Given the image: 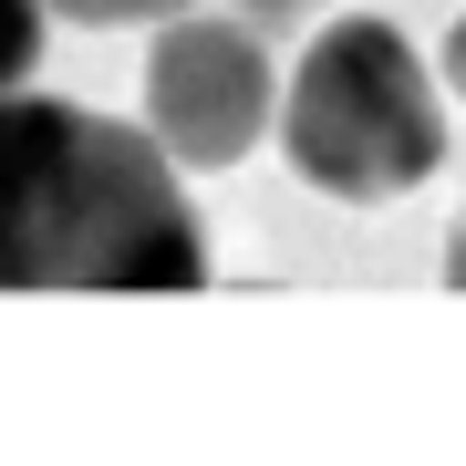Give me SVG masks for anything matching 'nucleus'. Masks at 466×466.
<instances>
[{"instance_id": "obj_3", "label": "nucleus", "mask_w": 466, "mask_h": 466, "mask_svg": "<svg viewBox=\"0 0 466 466\" xmlns=\"http://www.w3.org/2000/svg\"><path fill=\"white\" fill-rule=\"evenodd\" d=\"M280 115V84H269V32L238 11H177L156 32V63H146V125L167 135L177 167H238V156L269 135Z\"/></svg>"}, {"instance_id": "obj_1", "label": "nucleus", "mask_w": 466, "mask_h": 466, "mask_svg": "<svg viewBox=\"0 0 466 466\" xmlns=\"http://www.w3.org/2000/svg\"><path fill=\"white\" fill-rule=\"evenodd\" d=\"M208 228L156 125L0 94V290H198Z\"/></svg>"}, {"instance_id": "obj_7", "label": "nucleus", "mask_w": 466, "mask_h": 466, "mask_svg": "<svg viewBox=\"0 0 466 466\" xmlns=\"http://www.w3.org/2000/svg\"><path fill=\"white\" fill-rule=\"evenodd\" d=\"M446 84H456V104H466V21L446 32Z\"/></svg>"}, {"instance_id": "obj_8", "label": "nucleus", "mask_w": 466, "mask_h": 466, "mask_svg": "<svg viewBox=\"0 0 466 466\" xmlns=\"http://www.w3.org/2000/svg\"><path fill=\"white\" fill-rule=\"evenodd\" d=\"M446 280L466 290V218H456V238H446Z\"/></svg>"}, {"instance_id": "obj_4", "label": "nucleus", "mask_w": 466, "mask_h": 466, "mask_svg": "<svg viewBox=\"0 0 466 466\" xmlns=\"http://www.w3.org/2000/svg\"><path fill=\"white\" fill-rule=\"evenodd\" d=\"M42 21L52 0H0V94H21V73L42 63Z\"/></svg>"}, {"instance_id": "obj_6", "label": "nucleus", "mask_w": 466, "mask_h": 466, "mask_svg": "<svg viewBox=\"0 0 466 466\" xmlns=\"http://www.w3.org/2000/svg\"><path fill=\"white\" fill-rule=\"evenodd\" d=\"M238 21H259V32H300V21H321V0H228Z\"/></svg>"}, {"instance_id": "obj_2", "label": "nucleus", "mask_w": 466, "mask_h": 466, "mask_svg": "<svg viewBox=\"0 0 466 466\" xmlns=\"http://www.w3.org/2000/svg\"><path fill=\"white\" fill-rule=\"evenodd\" d=\"M280 146L300 187L373 208L446 167V104L394 21H332L280 94Z\"/></svg>"}, {"instance_id": "obj_5", "label": "nucleus", "mask_w": 466, "mask_h": 466, "mask_svg": "<svg viewBox=\"0 0 466 466\" xmlns=\"http://www.w3.org/2000/svg\"><path fill=\"white\" fill-rule=\"evenodd\" d=\"M63 21H84V32H135V21H177L198 11V0H52Z\"/></svg>"}]
</instances>
